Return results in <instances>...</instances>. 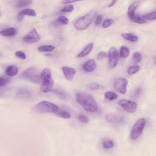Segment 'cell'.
Returning a JSON list of instances; mask_svg holds the SVG:
<instances>
[{
  "label": "cell",
  "instance_id": "obj_1",
  "mask_svg": "<svg viewBox=\"0 0 156 156\" xmlns=\"http://www.w3.org/2000/svg\"><path fill=\"white\" fill-rule=\"evenodd\" d=\"M77 102L86 111L93 112L97 110V103L94 98L90 94L80 93L77 94Z\"/></svg>",
  "mask_w": 156,
  "mask_h": 156
},
{
  "label": "cell",
  "instance_id": "obj_2",
  "mask_svg": "<svg viewBox=\"0 0 156 156\" xmlns=\"http://www.w3.org/2000/svg\"><path fill=\"white\" fill-rule=\"evenodd\" d=\"M40 78V91L44 93L49 92L52 88L54 84L50 70L47 68L44 69L41 74Z\"/></svg>",
  "mask_w": 156,
  "mask_h": 156
},
{
  "label": "cell",
  "instance_id": "obj_3",
  "mask_svg": "<svg viewBox=\"0 0 156 156\" xmlns=\"http://www.w3.org/2000/svg\"><path fill=\"white\" fill-rule=\"evenodd\" d=\"M96 14L95 11H92L79 18L75 23L74 26L76 28L81 31L86 29L91 25Z\"/></svg>",
  "mask_w": 156,
  "mask_h": 156
},
{
  "label": "cell",
  "instance_id": "obj_4",
  "mask_svg": "<svg viewBox=\"0 0 156 156\" xmlns=\"http://www.w3.org/2000/svg\"><path fill=\"white\" fill-rule=\"evenodd\" d=\"M59 109L55 104L47 101H42L34 107V110L41 113H55Z\"/></svg>",
  "mask_w": 156,
  "mask_h": 156
},
{
  "label": "cell",
  "instance_id": "obj_5",
  "mask_svg": "<svg viewBox=\"0 0 156 156\" xmlns=\"http://www.w3.org/2000/svg\"><path fill=\"white\" fill-rule=\"evenodd\" d=\"M40 75L37 68L31 67L22 72L21 77L32 82L39 83L41 82Z\"/></svg>",
  "mask_w": 156,
  "mask_h": 156
},
{
  "label": "cell",
  "instance_id": "obj_6",
  "mask_svg": "<svg viewBox=\"0 0 156 156\" xmlns=\"http://www.w3.org/2000/svg\"><path fill=\"white\" fill-rule=\"evenodd\" d=\"M145 124V120L143 118L139 120L132 127L131 132V139L132 140L137 139L141 135Z\"/></svg>",
  "mask_w": 156,
  "mask_h": 156
},
{
  "label": "cell",
  "instance_id": "obj_7",
  "mask_svg": "<svg viewBox=\"0 0 156 156\" xmlns=\"http://www.w3.org/2000/svg\"><path fill=\"white\" fill-rule=\"evenodd\" d=\"M109 63L111 68H114L117 64L119 59V53L116 49L114 47L111 48L108 52Z\"/></svg>",
  "mask_w": 156,
  "mask_h": 156
},
{
  "label": "cell",
  "instance_id": "obj_8",
  "mask_svg": "<svg viewBox=\"0 0 156 156\" xmlns=\"http://www.w3.org/2000/svg\"><path fill=\"white\" fill-rule=\"evenodd\" d=\"M119 104L127 112L130 113H134L136 111L137 104L135 102L125 100H120L118 102Z\"/></svg>",
  "mask_w": 156,
  "mask_h": 156
},
{
  "label": "cell",
  "instance_id": "obj_9",
  "mask_svg": "<svg viewBox=\"0 0 156 156\" xmlns=\"http://www.w3.org/2000/svg\"><path fill=\"white\" fill-rule=\"evenodd\" d=\"M128 84L127 80L124 78L116 79L114 82V86L116 90L123 94H125L127 91V86Z\"/></svg>",
  "mask_w": 156,
  "mask_h": 156
},
{
  "label": "cell",
  "instance_id": "obj_10",
  "mask_svg": "<svg viewBox=\"0 0 156 156\" xmlns=\"http://www.w3.org/2000/svg\"><path fill=\"white\" fill-rule=\"evenodd\" d=\"M40 40V36L35 29H32L23 39L24 42L28 44L36 43Z\"/></svg>",
  "mask_w": 156,
  "mask_h": 156
},
{
  "label": "cell",
  "instance_id": "obj_11",
  "mask_svg": "<svg viewBox=\"0 0 156 156\" xmlns=\"http://www.w3.org/2000/svg\"><path fill=\"white\" fill-rule=\"evenodd\" d=\"M65 78L69 81H71L76 73V71L74 68L65 66L61 68Z\"/></svg>",
  "mask_w": 156,
  "mask_h": 156
},
{
  "label": "cell",
  "instance_id": "obj_12",
  "mask_svg": "<svg viewBox=\"0 0 156 156\" xmlns=\"http://www.w3.org/2000/svg\"><path fill=\"white\" fill-rule=\"evenodd\" d=\"M107 121L113 124H118L122 121V118L114 113H108L106 116Z\"/></svg>",
  "mask_w": 156,
  "mask_h": 156
},
{
  "label": "cell",
  "instance_id": "obj_13",
  "mask_svg": "<svg viewBox=\"0 0 156 156\" xmlns=\"http://www.w3.org/2000/svg\"><path fill=\"white\" fill-rule=\"evenodd\" d=\"M96 64L94 60H90L84 64L83 67L84 70L88 72H91L96 69Z\"/></svg>",
  "mask_w": 156,
  "mask_h": 156
},
{
  "label": "cell",
  "instance_id": "obj_14",
  "mask_svg": "<svg viewBox=\"0 0 156 156\" xmlns=\"http://www.w3.org/2000/svg\"><path fill=\"white\" fill-rule=\"evenodd\" d=\"M17 34V30L13 27H9L0 31V34L6 37H13Z\"/></svg>",
  "mask_w": 156,
  "mask_h": 156
},
{
  "label": "cell",
  "instance_id": "obj_15",
  "mask_svg": "<svg viewBox=\"0 0 156 156\" xmlns=\"http://www.w3.org/2000/svg\"><path fill=\"white\" fill-rule=\"evenodd\" d=\"M31 1L28 0H20L16 1L14 5V7L17 8L25 7L29 6L32 3Z\"/></svg>",
  "mask_w": 156,
  "mask_h": 156
},
{
  "label": "cell",
  "instance_id": "obj_16",
  "mask_svg": "<svg viewBox=\"0 0 156 156\" xmlns=\"http://www.w3.org/2000/svg\"><path fill=\"white\" fill-rule=\"evenodd\" d=\"M93 46V43L90 44L88 45L83 50L78 54L77 56L78 58H82L88 55L92 49Z\"/></svg>",
  "mask_w": 156,
  "mask_h": 156
},
{
  "label": "cell",
  "instance_id": "obj_17",
  "mask_svg": "<svg viewBox=\"0 0 156 156\" xmlns=\"http://www.w3.org/2000/svg\"><path fill=\"white\" fill-rule=\"evenodd\" d=\"M139 2H135L131 4L129 7L128 11V15L130 19L135 15V11L139 6Z\"/></svg>",
  "mask_w": 156,
  "mask_h": 156
},
{
  "label": "cell",
  "instance_id": "obj_18",
  "mask_svg": "<svg viewBox=\"0 0 156 156\" xmlns=\"http://www.w3.org/2000/svg\"><path fill=\"white\" fill-rule=\"evenodd\" d=\"M18 72L17 68L13 66H8L5 70L6 74L10 76H15L17 74Z\"/></svg>",
  "mask_w": 156,
  "mask_h": 156
},
{
  "label": "cell",
  "instance_id": "obj_19",
  "mask_svg": "<svg viewBox=\"0 0 156 156\" xmlns=\"http://www.w3.org/2000/svg\"><path fill=\"white\" fill-rule=\"evenodd\" d=\"M55 113L56 116L64 119H68L71 117V115L69 112L61 109H58Z\"/></svg>",
  "mask_w": 156,
  "mask_h": 156
},
{
  "label": "cell",
  "instance_id": "obj_20",
  "mask_svg": "<svg viewBox=\"0 0 156 156\" xmlns=\"http://www.w3.org/2000/svg\"><path fill=\"white\" fill-rule=\"evenodd\" d=\"M126 40L135 42L137 41L138 37L136 35L131 33H124L121 35Z\"/></svg>",
  "mask_w": 156,
  "mask_h": 156
},
{
  "label": "cell",
  "instance_id": "obj_21",
  "mask_svg": "<svg viewBox=\"0 0 156 156\" xmlns=\"http://www.w3.org/2000/svg\"><path fill=\"white\" fill-rule=\"evenodd\" d=\"M130 54V51L127 47L123 46L121 47L120 54L121 58H126L128 57Z\"/></svg>",
  "mask_w": 156,
  "mask_h": 156
},
{
  "label": "cell",
  "instance_id": "obj_22",
  "mask_svg": "<svg viewBox=\"0 0 156 156\" xmlns=\"http://www.w3.org/2000/svg\"><path fill=\"white\" fill-rule=\"evenodd\" d=\"M22 15L24 16L25 15L35 17L36 15L35 12L33 9H26L19 12Z\"/></svg>",
  "mask_w": 156,
  "mask_h": 156
},
{
  "label": "cell",
  "instance_id": "obj_23",
  "mask_svg": "<svg viewBox=\"0 0 156 156\" xmlns=\"http://www.w3.org/2000/svg\"><path fill=\"white\" fill-rule=\"evenodd\" d=\"M131 20L134 22L140 23V24H143L146 22L145 19L143 17L136 15L135 14L130 19Z\"/></svg>",
  "mask_w": 156,
  "mask_h": 156
},
{
  "label": "cell",
  "instance_id": "obj_24",
  "mask_svg": "<svg viewBox=\"0 0 156 156\" xmlns=\"http://www.w3.org/2000/svg\"><path fill=\"white\" fill-rule=\"evenodd\" d=\"M105 97L108 100L112 101L116 100L118 98V95L114 92L108 91L105 93Z\"/></svg>",
  "mask_w": 156,
  "mask_h": 156
},
{
  "label": "cell",
  "instance_id": "obj_25",
  "mask_svg": "<svg viewBox=\"0 0 156 156\" xmlns=\"http://www.w3.org/2000/svg\"><path fill=\"white\" fill-rule=\"evenodd\" d=\"M55 49V47L53 46H40L38 50L41 52H49L52 51Z\"/></svg>",
  "mask_w": 156,
  "mask_h": 156
},
{
  "label": "cell",
  "instance_id": "obj_26",
  "mask_svg": "<svg viewBox=\"0 0 156 156\" xmlns=\"http://www.w3.org/2000/svg\"><path fill=\"white\" fill-rule=\"evenodd\" d=\"M102 145L104 149H108L113 148L114 146V144L110 140H105L103 141Z\"/></svg>",
  "mask_w": 156,
  "mask_h": 156
},
{
  "label": "cell",
  "instance_id": "obj_27",
  "mask_svg": "<svg viewBox=\"0 0 156 156\" xmlns=\"http://www.w3.org/2000/svg\"><path fill=\"white\" fill-rule=\"evenodd\" d=\"M140 67L139 66H131L129 68L127 73L130 75L133 74L138 72L139 70Z\"/></svg>",
  "mask_w": 156,
  "mask_h": 156
},
{
  "label": "cell",
  "instance_id": "obj_28",
  "mask_svg": "<svg viewBox=\"0 0 156 156\" xmlns=\"http://www.w3.org/2000/svg\"><path fill=\"white\" fill-rule=\"evenodd\" d=\"M143 17L145 19L153 20L155 19L156 18V12L155 11L143 15Z\"/></svg>",
  "mask_w": 156,
  "mask_h": 156
},
{
  "label": "cell",
  "instance_id": "obj_29",
  "mask_svg": "<svg viewBox=\"0 0 156 156\" xmlns=\"http://www.w3.org/2000/svg\"><path fill=\"white\" fill-rule=\"evenodd\" d=\"M58 21L61 24L67 25L69 22L68 19L65 16H61L59 17Z\"/></svg>",
  "mask_w": 156,
  "mask_h": 156
},
{
  "label": "cell",
  "instance_id": "obj_30",
  "mask_svg": "<svg viewBox=\"0 0 156 156\" xmlns=\"http://www.w3.org/2000/svg\"><path fill=\"white\" fill-rule=\"evenodd\" d=\"M87 87L89 90L92 91L96 90L98 89L100 87V86L97 83H93L88 85Z\"/></svg>",
  "mask_w": 156,
  "mask_h": 156
},
{
  "label": "cell",
  "instance_id": "obj_31",
  "mask_svg": "<svg viewBox=\"0 0 156 156\" xmlns=\"http://www.w3.org/2000/svg\"><path fill=\"white\" fill-rule=\"evenodd\" d=\"M113 22H114V21L112 19H107L104 22L102 25V27L104 28L108 27L111 25Z\"/></svg>",
  "mask_w": 156,
  "mask_h": 156
},
{
  "label": "cell",
  "instance_id": "obj_32",
  "mask_svg": "<svg viewBox=\"0 0 156 156\" xmlns=\"http://www.w3.org/2000/svg\"><path fill=\"white\" fill-rule=\"evenodd\" d=\"M74 7L72 5H70L65 6L62 9H61V11L65 12H72L74 9Z\"/></svg>",
  "mask_w": 156,
  "mask_h": 156
},
{
  "label": "cell",
  "instance_id": "obj_33",
  "mask_svg": "<svg viewBox=\"0 0 156 156\" xmlns=\"http://www.w3.org/2000/svg\"><path fill=\"white\" fill-rule=\"evenodd\" d=\"M133 59L137 62H139L142 59V56L141 54L138 52H136L133 55Z\"/></svg>",
  "mask_w": 156,
  "mask_h": 156
},
{
  "label": "cell",
  "instance_id": "obj_34",
  "mask_svg": "<svg viewBox=\"0 0 156 156\" xmlns=\"http://www.w3.org/2000/svg\"><path fill=\"white\" fill-rule=\"evenodd\" d=\"M79 120L83 123H87L89 121L88 117L84 115L81 114L78 117Z\"/></svg>",
  "mask_w": 156,
  "mask_h": 156
},
{
  "label": "cell",
  "instance_id": "obj_35",
  "mask_svg": "<svg viewBox=\"0 0 156 156\" xmlns=\"http://www.w3.org/2000/svg\"><path fill=\"white\" fill-rule=\"evenodd\" d=\"M15 55L17 57L22 59H25L26 58L25 54L21 51H17L15 53Z\"/></svg>",
  "mask_w": 156,
  "mask_h": 156
},
{
  "label": "cell",
  "instance_id": "obj_36",
  "mask_svg": "<svg viewBox=\"0 0 156 156\" xmlns=\"http://www.w3.org/2000/svg\"><path fill=\"white\" fill-rule=\"evenodd\" d=\"M54 92L55 93L57 96L60 98H65L66 96V94L64 92H62V91H60L59 90H55L54 91Z\"/></svg>",
  "mask_w": 156,
  "mask_h": 156
},
{
  "label": "cell",
  "instance_id": "obj_37",
  "mask_svg": "<svg viewBox=\"0 0 156 156\" xmlns=\"http://www.w3.org/2000/svg\"><path fill=\"white\" fill-rule=\"evenodd\" d=\"M107 56V54L105 52H101L98 54L97 58L98 60H101L106 57Z\"/></svg>",
  "mask_w": 156,
  "mask_h": 156
},
{
  "label": "cell",
  "instance_id": "obj_38",
  "mask_svg": "<svg viewBox=\"0 0 156 156\" xmlns=\"http://www.w3.org/2000/svg\"><path fill=\"white\" fill-rule=\"evenodd\" d=\"M102 20V17L101 15H98L96 18L95 24L97 26L100 25Z\"/></svg>",
  "mask_w": 156,
  "mask_h": 156
},
{
  "label": "cell",
  "instance_id": "obj_39",
  "mask_svg": "<svg viewBox=\"0 0 156 156\" xmlns=\"http://www.w3.org/2000/svg\"><path fill=\"white\" fill-rule=\"evenodd\" d=\"M141 89L140 88H139L136 89L135 92V97L139 96L141 92Z\"/></svg>",
  "mask_w": 156,
  "mask_h": 156
},
{
  "label": "cell",
  "instance_id": "obj_40",
  "mask_svg": "<svg viewBox=\"0 0 156 156\" xmlns=\"http://www.w3.org/2000/svg\"><path fill=\"white\" fill-rule=\"evenodd\" d=\"M7 80L4 78H0V86H3L7 83Z\"/></svg>",
  "mask_w": 156,
  "mask_h": 156
},
{
  "label": "cell",
  "instance_id": "obj_41",
  "mask_svg": "<svg viewBox=\"0 0 156 156\" xmlns=\"http://www.w3.org/2000/svg\"><path fill=\"white\" fill-rule=\"evenodd\" d=\"M77 1H64L62 2V3L64 4H67Z\"/></svg>",
  "mask_w": 156,
  "mask_h": 156
},
{
  "label": "cell",
  "instance_id": "obj_42",
  "mask_svg": "<svg viewBox=\"0 0 156 156\" xmlns=\"http://www.w3.org/2000/svg\"><path fill=\"white\" fill-rule=\"evenodd\" d=\"M116 2V1H112V2L109 5H108V7H110L113 6V5H114V4H115Z\"/></svg>",
  "mask_w": 156,
  "mask_h": 156
},
{
  "label": "cell",
  "instance_id": "obj_43",
  "mask_svg": "<svg viewBox=\"0 0 156 156\" xmlns=\"http://www.w3.org/2000/svg\"><path fill=\"white\" fill-rule=\"evenodd\" d=\"M1 54H0V58H1Z\"/></svg>",
  "mask_w": 156,
  "mask_h": 156
},
{
  "label": "cell",
  "instance_id": "obj_44",
  "mask_svg": "<svg viewBox=\"0 0 156 156\" xmlns=\"http://www.w3.org/2000/svg\"><path fill=\"white\" fill-rule=\"evenodd\" d=\"M1 14L0 13V17H1Z\"/></svg>",
  "mask_w": 156,
  "mask_h": 156
}]
</instances>
